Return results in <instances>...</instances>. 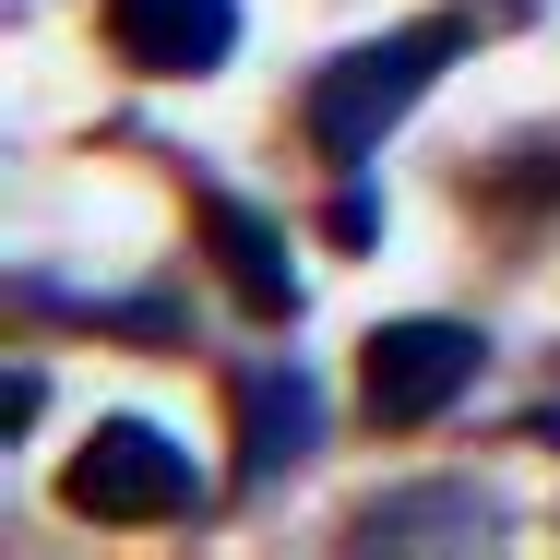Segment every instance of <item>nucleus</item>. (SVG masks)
<instances>
[{
	"instance_id": "f257e3e1",
	"label": "nucleus",
	"mask_w": 560,
	"mask_h": 560,
	"mask_svg": "<svg viewBox=\"0 0 560 560\" xmlns=\"http://www.w3.org/2000/svg\"><path fill=\"white\" fill-rule=\"evenodd\" d=\"M465 48H477V24H465V12H418V24H394V36H358L346 60H323V72H311L299 131H311L335 167H370V155L394 143V119L418 108V96L442 84Z\"/></svg>"
},
{
	"instance_id": "f03ea898",
	"label": "nucleus",
	"mask_w": 560,
	"mask_h": 560,
	"mask_svg": "<svg viewBox=\"0 0 560 560\" xmlns=\"http://www.w3.org/2000/svg\"><path fill=\"white\" fill-rule=\"evenodd\" d=\"M60 501L84 525H203V465L155 418H96L84 453L60 465Z\"/></svg>"
},
{
	"instance_id": "7ed1b4c3",
	"label": "nucleus",
	"mask_w": 560,
	"mask_h": 560,
	"mask_svg": "<svg viewBox=\"0 0 560 560\" xmlns=\"http://www.w3.org/2000/svg\"><path fill=\"white\" fill-rule=\"evenodd\" d=\"M477 370H489V335H477V323L394 311V323L358 335V418H370V430H430L442 406L477 394Z\"/></svg>"
},
{
	"instance_id": "20e7f679",
	"label": "nucleus",
	"mask_w": 560,
	"mask_h": 560,
	"mask_svg": "<svg viewBox=\"0 0 560 560\" xmlns=\"http://www.w3.org/2000/svg\"><path fill=\"white\" fill-rule=\"evenodd\" d=\"M501 537H513V501L489 477H418L346 513V549H501Z\"/></svg>"
},
{
	"instance_id": "39448f33",
	"label": "nucleus",
	"mask_w": 560,
	"mask_h": 560,
	"mask_svg": "<svg viewBox=\"0 0 560 560\" xmlns=\"http://www.w3.org/2000/svg\"><path fill=\"white\" fill-rule=\"evenodd\" d=\"M108 48L155 84H203L238 48V0H108Z\"/></svg>"
},
{
	"instance_id": "423d86ee",
	"label": "nucleus",
	"mask_w": 560,
	"mask_h": 560,
	"mask_svg": "<svg viewBox=\"0 0 560 560\" xmlns=\"http://www.w3.org/2000/svg\"><path fill=\"white\" fill-rule=\"evenodd\" d=\"M323 453V382L311 370H287V358H262V370H238V477L250 489H275L287 465H311Z\"/></svg>"
},
{
	"instance_id": "0eeeda50",
	"label": "nucleus",
	"mask_w": 560,
	"mask_h": 560,
	"mask_svg": "<svg viewBox=\"0 0 560 560\" xmlns=\"http://www.w3.org/2000/svg\"><path fill=\"white\" fill-rule=\"evenodd\" d=\"M191 203H203V250L226 262V287H238V299H250L262 323H287V311H299V262H287L275 215H262L250 191H226V179H203Z\"/></svg>"
},
{
	"instance_id": "6e6552de",
	"label": "nucleus",
	"mask_w": 560,
	"mask_h": 560,
	"mask_svg": "<svg viewBox=\"0 0 560 560\" xmlns=\"http://www.w3.org/2000/svg\"><path fill=\"white\" fill-rule=\"evenodd\" d=\"M60 311H84V323L119 335V346H191V311H179L167 287H155V299H72V287H60Z\"/></svg>"
},
{
	"instance_id": "1a4fd4ad",
	"label": "nucleus",
	"mask_w": 560,
	"mask_h": 560,
	"mask_svg": "<svg viewBox=\"0 0 560 560\" xmlns=\"http://www.w3.org/2000/svg\"><path fill=\"white\" fill-rule=\"evenodd\" d=\"M323 238H335L346 262H358V250L382 238V203H370V179H358V167H335V203H323Z\"/></svg>"
},
{
	"instance_id": "9d476101",
	"label": "nucleus",
	"mask_w": 560,
	"mask_h": 560,
	"mask_svg": "<svg viewBox=\"0 0 560 560\" xmlns=\"http://www.w3.org/2000/svg\"><path fill=\"white\" fill-rule=\"evenodd\" d=\"M0 406H12V418H0V430H12V442H24V430H36V406H48V382H36V370H12V382H0Z\"/></svg>"
},
{
	"instance_id": "9b49d317",
	"label": "nucleus",
	"mask_w": 560,
	"mask_h": 560,
	"mask_svg": "<svg viewBox=\"0 0 560 560\" xmlns=\"http://www.w3.org/2000/svg\"><path fill=\"white\" fill-rule=\"evenodd\" d=\"M525 430H537V442H549V453H560V406H537V418H525Z\"/></svg>"
}]
</instances>
